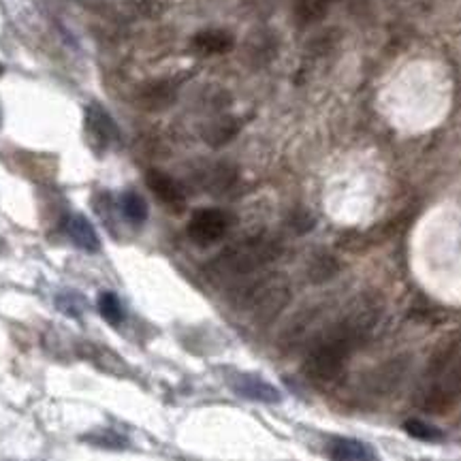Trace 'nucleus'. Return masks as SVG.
<instances>
[{
  "label": "nucleus",
  "instance_id": "15",
  "mask_svg": "<svg viewBox=\"0 0 461 461\" xmlns=\"http://www.w3.org/2000/svg\"><path fill=\"white\" fill-rule=\"evenodd\" d=\"M99 312H101L103 319L109 322V325H120V322L124 321L122 303H120L118 295H115V293H112V291L101 293Z\"/></svg>",
  "mask_w": 461,
  "mask_h": 461
},
{
  "label": "nucleus",
  "instance_id": "6",
  "mask_svg": "<svg viewBox=\"0 0 461 461\" xmlns=\"http://www.w3.org/2000/svg\"><path fill=\"white\" fill-rule=\"evenodd\" d=\"M86 137L96 152L112 148L120 140V129L109 112L99 103L86 107Z\"/></svg>",
  "mask_w": 461,
  "mask_h": 461
},
{
  "label": "nucleus",
  "instance_id": "14",
  "mask_svg": "<svg viewBox=\"0 0 461 461\" xmlns=\"http://www.w3.org/2000/svg\"><path fill=\"white\" fill-rule=\"evenodd\" d=\"M122 214L129 222L132 224H143L146 222L148 218V203L146 199L141 197L140 193H132V190H129V193L122 194Z\"/></svg>",
  "mask_w": 461,
  "mask_h": 461
},
{
  "label": "nucleus",
  "instance_id": "19",
  "mask_svg": "<svg viewBox=\"0 0 461 461\" xmlns=\"http://www.w3.org/2000/svg\"><path fill=\"white\" fill-rule=\"evenodd\" d=\"M0 129H3V107H0Z\"/></svg>",
  "mask_w": 461,
  "mask_h": 461
},
{
  "label": "nucleus",
  "instance_id": "2",
  "mask_svg": "<svg viewBox=\"0 0 461 461\" xmlns=\"http://www.w3.org/2000/svg\"><path fill=\"white\" fill-rule=\"evenodd\" d=\"M278 257V246L267 238H250L240 244L227 248L222 255L214 258L210 265V272L218 278H241L250 276L272 263Z\"/></svg>",
  "mask_w": 461,
  "mask_h": 461
},
{
  "label": "nucleus",
  "instance_id": "12",
  "mask_svg": "<svg viewBox=\"0 0 461 461\" xmlns=\"http://www.w3.org/2000/svg\"><path fill=\"white\" fill-rule=\"evenodd\" d=\"M67 233L71 241L77 248H82L86 252H99L101 250V240L96 235L95 227L88 218L82 214H73L67 221Z\"/></svg>",
  "mask_w": 461,
  "mask_h": 461
},
{
  "label": "nucleus",
  "instance_id": "20",
  "mask_svg": "<svg viewBox=\"0 0 461 461\" xmlns=\"http://www.w3.org/2000/svg\"><path fill=\"white\" fill-rule=\"evenodd\" d=\"M5 73V65H3V62H0V75H3Z\"/></svg>",
  "mask_w": 461,
  "mask_h": 461
},
{
  "label": "nucleus",
  "instance_id": "11",
  "mask_svg": "<svg viewBox=\"0 0 461 461\" xmlns=\"http://www.w3.org/2000/svg\"><path fill=\"white\" fill-rule=\"evenodd\" d=\"M230 387L238 391L240 395L248 397V400L265 402V403H276L280 402V391L272 387L269 383H265L263 378L250 376V374H240L233 378Z\"/></svg>",
  "mask_w": 461,
  "mask_h": 461
},
{
  "label": "nucleus",
  "instance_id": "1",
  "mask_svg": "<svg viewBox=\"0 0 461 461\" xmlns=\"http://www.w3.org/2000/svg\"><path fill=\"white\" fill-rule=\"evenodd\" d=\"M378 316V303L363 299L342 321L322 333L305 357L303 374L308 380L316 384H330L338 380L348 363L350 353L370 336Z\"/></svg>",
  "mask_w": 461,
  "mask_h": 461
},
{
  "label": "nucleus",
  "instance_id": "7",
  "mask_svg": "<svg viewBox=\"0 0 461 461\" xmlns=\"http://www.w3.org/2000/svg\"><path fill=\"white\" fill-rule=\"evenodd\" d=\"M148 188L157 194V199L160 203L169 207L173 212H182L184 205H186V197H184V190L180 184H177L173 177L167 176L163 171H148L146 176Z\"/></svg>",
  "mask_w": 461,
  "mask_h": 461
},
{
  "label": "nucleus",
  "instance_id": "5",
  "mask_svg": "<svg viewBox=\"0 0 461 461\" xmlns=\"http://www.w3.org/2000/svg\"><path fill=\"white\" fill-rule=\"evenodd\" d=\"M230 227V218L227 212L205 207L194 212L188 222V238L199 246H212L221 241Z\"/></svg>",
  "mask_w": 461,
  "mask_h": 461
},
{
  "label": "nucleus",
  "instance_id": "16",
  "mask_svg": "<svg viewBox=\"0 0 461 461\" xmlns=\"http://www.w3.org/2000/svg\"><path fill=\"white\" fill-rule=\"evenodd\" d=\"M235 135H238V124L233 120H222V122L214 124L205 132V141H210L212 146H222V143L233 140Z\"/></svg>",
  "mask_w": 461,
  "mask_h": 461
},
{
  "label": "nucleus",
  "instance_id": "18",
  "mask_svg": "<svg viewBox=\"0 0 461 461\" xmlns=\"http://www.w3.org/2000/svg\"><path fill=\"white\" fill-rule=\"evenodd\" d=\"M336 263H333V258L331 257H321L319 261H316L314 265H312V269H310V274H312V278L316 280V282H321V280H330L333 274H336Z\"/></svg>",
  "mask_w": 461,
  "mask_h": 461
},
{
  "label": "nucleus",
  "instance_id": "9",
  "mask_svg": "<svg viewBox=\"0 0 461 461\" xmlns=\"http://www.w3.org/2000/svg\"><path fill=\"white\" fill-rule=\"evenodd\" d=\"M327 455L331 461H378L374 448L355 438H333Z\"/></svg>",
  "mask_w": 461,
  "mask_h": 461
},
{
  "label": "nucleus",
  "instance_id": "13",
  "mask_svg": "<svg viewBox=\"0 0 461 461\" xmlns=\"http://www.w3.org/2000/svg\"><path fill=\"white\" fill-rule=\"evenodd\" d=\"M176 101V86L171 82H154L146 86L140 95V103L146 109H165Z\"/></svg>",
  "mask_w": 461,
  "mask_h": 461
},
{
  "label": "nucleus",
  "instance_id": "3",
  "mask_svg": "<svg viewBox=\"0 0 461 461\" xmlns=\"http://www.w3.org/2000/svg\"><path fill=\"white\" fill-rule=\"evenodd\" d=\"M288 297H291L288 285L274 276V278L258 280L248 286L241 293V303L257 321L267 322L282 312V308L288 303Z\"/></svg>",
  "mask_w": 461,
  "mask_h": 461
},
{
  "label": "nucleus",
  "instance_id": "4",
  "mask_svg": "<svg viewBox=\"0 0 461 461\" xmlns=\"http://www.w3.org/2000/svg\"><path fill=\"white\" fill-rule=\"evenodd\" d=\"M461 400V359L445 366L423 393V408L429 412H445Z\"/></svg>",
  "mask_w": 461,
  "mask_h": 461
},
{
  "label": "nucleus",
  "instance_id": "8",
  "mask_svg": "<svg viewBox=\"0 0 461 461\" xmlns=\"http://www.w3.org/2000/svg\"><path fill=\"white\" fill-rule=\"evenodd\" d=\"M406 361L403 359H391L384 366H380L367 376V389L372 395H384L397 389L402 384L403 374H406Z\"/></svg>",
  "mask_w": 461,
  "mask_h": 461
},
{
  "label": "nucleus",
  "instance_id": "10",
  "mask_svg": "<svg viewBox=\"0 0 461 461\" xmlns=\"http://www.w3.org/2000/svg\"><path fill=\"white\" fill-rule=\"evenodd\" d=\"M193 48L203 56L227 54L235 48V37L224 28H205L193 37Z\"/></svg>",
  "mask_w": 461,
  "mask_h": 461
},
{
  "label": "nucleus",
  "instance_id": "17",
  "mask_svg": "<svg viewBox=\"0 0 461 461\" xmlns=\"http://www.w3.org/2000/svg\"><path fill=\"white\" fill-rule=\"evenodd\" d=\"M406 431H408V434H411L412 438H419V440H425V442L442 440V431H440V429H436L434 425L423 423V420H419V419L408 420V423H406Z\"/></svg>",
  "mask_w": 461,
  "mask_h": 461
}]
</instances>
